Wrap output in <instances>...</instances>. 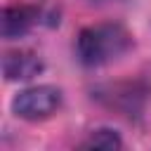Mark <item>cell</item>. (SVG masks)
<instances>
[{"label":"cell","mask_w":151,"mask_h":151,"mask_svg":"<svg viewBox=\"0 0 151 151\" xmlns=\"http://www.w3.org/2000/svg\"><path fill=\"white\" fill-rule=\"evenodd\" d=\"M132 47V35L120 24H94L80 31L76 52L85 66H104Z\"/></svg>","instance_id":"6da1fadb"},{"label":"cell","mask_w":151,"mask_h":151,"mask_svg":"<svg viewBox=\"0 0 151 151\" xmlns=\"http://www.w3.org/2000/svg\"><path fill=\"white\" fill-rule=\"evenodd\" d=\"M61 106V90L54 85H35L21 90L12 99V111L24 120H42Z\"/></svg>","instance_id":"7a4b0ae2"},{"label":"cell","mask_w":151,"mask_h":151,"mask_svg":"<svg viewBox=\"0 0 151 151\" xmlns=\"http://www.w3.org/2000/svg\"><path fill=\"white\" fill-rule=\"evenodd\" d=\"M40 71H42V61L33 52L17 50V52H7L2 57V73L7 80H28V78L38 76Z\"/></svg>","instance_id":"3957f363"},{"label":"cell","mask_w":151,"mask_h":151,"mask_svg":"<svg viewBox=\"0 0 151 151\" xmlns=\"http://www.w3.org/2000/svg\"><path fill=\"white\" fill-rule=\"evenodd\" d=\"M38 21V9L31 5H9L2 12V38L12 40L31 31V26Z\"/></svg>","instance_id":"277c9868"},{"label":"cell","mask_w":151,"mask_h":151,"mask_svg":"<svg viewBox=\"0 0 151 151\" xmlns=\"http://www.w3.org/2000/svg\"><path fill=\"white\" fill-rule=\"evenodd\" d=\"M85 149H104V151H111V149H120L123 142L120 137L113 132V130H97L90 134V139L83 142Z\"/></svg>","instance_id":"5b68a950"},{"label":"cell","mask_w":151,"mask_h":151,"mask_svg":"<svg viewBox=\"0 0 151 151\" xmlns=\"http://www.w3.org/2000/svg\"><path fill=\"white\" fill-rule=\"evenodd\" d=\"M92 5H109V2H118V0H87Z\"/></svg>","instance_id":"8992f818"}]
</instances>
